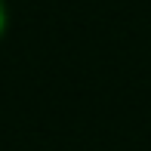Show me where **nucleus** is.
Wrapping results in <instances>:
<instances>
[{
	"label": "nucleus",
	"mask_w": 151,
	"mask_h": 151,
	"mask_svg": "<svg viewBox=\"0 0 151 151\" xmlns=\"http://www.w3.org/2000/svg\"><path fill=\"white\" fill-rule=\"evenodd\" d=\"M6 28H9V6H6V0H0V40H3Z\"/></svg>",
	"instance_id": "nucleus-1"
}]
</instances>
